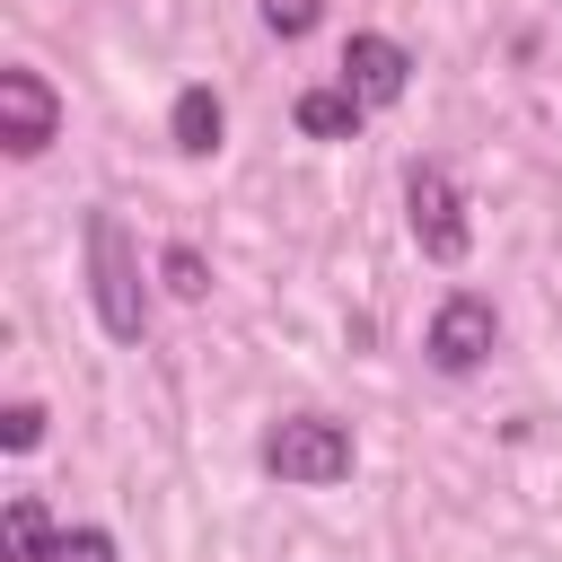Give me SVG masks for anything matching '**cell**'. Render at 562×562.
Masks as SVG:
<instances>
[{
	"label": "cell",
	"mask_w": 562,
	"mask_h": 562,
	"mask_svg": "<svg viewBox=\"0 0 562 562\" xmlns=\"http://www.w3.org/2000/svg\"><path fill=\"white\" fill-rule=\"evenodd\" d=\"M79 246H88V307H97V325H105V342H140L149 334V281H140V246H132V228H123V211H88L79 220Z\"/></svg>",
	"instance_id": "cell-1"
},
{
	"label": "cell",
	"mask_w": 562,
	"mask_h": 562,
	"mask_svg": "<svg viewBox=\"0 0 562 562\" xmlns=\"http://www.w3.org/2000/svg\"><path fill=\"white\" fill-rule=\"evenodd\" d=\"M255 465H263L272 483H290V492H325V483H342V474L360 465V448H351V430H342L334 413H281V422L255 439Z\"/></svg>",
	"instance_id": "cell-2"
},
{
	"label": "cell",
	"mask_w": 562,
	"mask_h": 562,
	"mask_svg": "<svg viewBox=\"0 0 562 562\" xmlns=\"http://www.w3.org/2000/svg\"><path fill=\"white\" fill-rule=\"evenodd\" d=\"M404 211H413V246H422L430 263H465L474 220H465V193H457L448 158H413V167H404Z\"/></svg>",
	"instance_id": "cell-3"
},
{
	"label": "cell",
	"mask_w": 562,
	"mask_h": 562,
	"mask_svg": "<svg viewBox=\"0 0 562 562\" xmlns=\"http://www.w3.org/2000/svg\"><path fill=\"white\" fill-rule=\"evenodd\" d=\"M492 342H501V307H492L483 290H448V299L430 307L422 351H430V369H439V378H474V369L492 360Z\"/></svg>",
	"instance_id": "cell-4"
},
{
	"label": "cell",
	"mask_w": 562,
	"mask_h": 562,
	"mask_svg": "<svg viewBox=\"0 0 562 562\" xmlns=\"http://www.w3.org/2000/svg\"><path fill=\"white\" fill-rule=\"evenodd\" d=\"M53 140H61V97H53V79L26 70V61H9V70H0V149H9V158H44Z\"/></svg>",
	"instance_id": "cell-5"
},
{
	"label": "cell",
	"mask_w": 562,
	"mask_h": 562,
	"mask_svg": "<svg viewBox=\"0 0 562 562\" xmlns=\"http://www.w3.org/2000/svg\"><path fill=\"white\" fill-rule=\"evenodd\" d=\"M342 88H351L360 105H395V97L413 88V53H404L395 35H378V26H360V35L342 44Z\"/></svg>",
	"instance_id": "cell-6"
},
{
	"label": "cell",
	"mask_w": 562,
	"mask_h": 562,
	"mask_svg": "<svg viewBox=\"0 0 562 562\" xmlns=\"http://www.w3.org/2000/svg\"><path fill=\"white\" fill-rule=\"evenodd\" d=\"M220 132H228V105H220V88H176V105H167V140L184 149V158H211L220 149Z\"/></svg>",
	"instance_id": "cell-7"
},
{
	"label": "cell",
	"mask_w": 562,
	"mask_h": 562,
	"mask_svg": "<svg viewBox=\"0 0 562 562\" xmlns=\"http://www.w3.org/2000/svg\"><path fill=\"white\" fill-rule=\"evenodd\" d=\"M360 114H369V105H360L342 79H334V88H307V97L290 105V123H299L307 140H351V132H360Z\"/></svg>",
	"instance_id": "cell-8"
},
{
	"label": "cell",
	"mask_w": 562,
	"mask_h": 562,
	"mask_svg": "<svg viewBox=\"0 0 562 562\" xmlns=\"http://www.w3.org/2000/svg\"><path fill=\"white\" fill-rule=\"evenodd\" d=\"M35 562H114V536L105 527H53Z\"/></svg>",
	"instance_id": "cell-9"
},
{
	"label": "cell",
	"mask_w": 562,
	"mask_h": 562,
	"mask_svg": "<svg viewBox=\"0 0 562 562\" xmlns=\"http://www.w3.org/2000/svg\"><path fill=\"white\" fill-rule=\"evenodd\" d=\"M44 536H53L44 501H35V492H18V501H9V553H18V562H35V553H44Z\"/></svg>",
	"instance_id": "cell-10"
},
{
	"label": "cell",
	"mask_w": 562,
	"mask_h": 562,
	"mask_svg": "<svg viewBox=\"0 0 562 562\" xmlns=\"http://www.w3.org/2000/svg\"><path fill=\"white\" fill-rule=\"evenodd\" d=\"M158 272H167V290H176V299H211V263H202L193 246H167V255H158Z\"/></svg>",
	"instance_id": "cell-11"
},
{
	"label": "cell",
	"mask_w": 562,
	"mask_h": 562,
	"mask_svg": "<svg viewBox=\"0 0 562 562\" xmlns=\"http://www.w3.org/2000/svg\"><path fill=\"white\" fill-rule=\"evenodd\" d=\"M316 18H325V0H263V26H272L281 44H299Z\"/></svg>",
	"instance_id": "cell-12"
},
{
	"label": "cell",
	"mask_w": 562,
	"mask_h": 562,
	"mask_svg": "<svg viewBox=\"0 0 562 562\" xmlns=\"http://www.w3.org/2000/svg\"><path fill=\"white\" fill-rule=\"evenodd\" d=\"M35 439H44V404H9V413H0V448H9V457H26Z\"/></svg>",
	"instance_id": "cell-13"
}]
</instances>
